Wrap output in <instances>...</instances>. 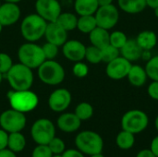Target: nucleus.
I'll use <instances>...</instances> for the list:
<instances>
[{
    "mask_svg": "<svg viewBox=\"0 0 158 157\" xmlns=\"http://www.w3.org/2000/svg\"><path fill=\"white\" fill-rule=\"evenodd\" d=\"M154 10H155V15H156V17L158 19V6L156 8H155Z\"/></svg>",
    "mask_w": 158,
    "mask_h": 157,
    "instance_id": "obj_50",
    "label": "nucleus"
},
{
    "mask_svg": "<svg viewBox=\"0 0 158 157\" xmlns=\"http://www.w3.org/2000/svg\"><path fill=\"white\" fill-rule=\"evenodd\" d=\"M144 68L148 79L158 81V56H152L148 61H146Z\"/></svg>",
    "mask_w": 158,
    "mask_h": 157,
    "instance_id": "obj_31",
    "label": "nucleus"
},
{
    "mask_svg": "<svg viewBox=\"0 0 158 157\" xmlns=\"http://www.w3.org/2000/svg\"><path fill=\"white\" fill-rule=\"evenodd\" d=\"M53 154L48 145L38 144L32 151L31 157H52Z\"/></svg>",
    "mask_w": 158,
    "mask_h": 157,
    "instance_id": "obj_37",
    "label": "nucleus"
},
{
    "mask_svg": "<svg viewBox=\"0 0 158 157\" xmlns=\"http://www.w3.org/2000/svg\"><path fill=\"white\" fill-rule=\"evenodd\" d=\"M42 49H43V52L46 60L55 59L57 56L58 52H59V46L49 42H46L45 43H44L42 45Z\"/></svg>",
    "mask_w": 158,
    "mask_h": 157,
    "instance_id": "obj_33",
    "label": "nucleus"
},
{
    "mask_svg": "<svg viewBox=\"0 0 158 157\" xmlns=\"http://www.w3.org/2000/svg\"><path fill=\"white\" fill-rule=\"evenodd\" d=\"M56 22L61 26L65 31H70L77 29L78 23V17L76 14L71 12H61L58 18L56 19Z\"/></svg>",
    "mask_w": 158,
    "mask_h": 157,
    "instance_id": "obj_25",
    "label": "nucleus"
},
{
    "mask_svg": "<svg viewBox=\"0 0 158 157\" xmlns=\"http://www.w3.org/2000/svg\"><path fill=\"white\" fill-rule=\"evenodd\" d=\"M7 141H8V133L0 129V151L7 148Z\"/></svg>",
    "mask_w": 158,
    "mask_h": 157,
    "instance_id": "obj_39",
    "label": "nucleus"
},
{
    "mask_svg": "<svg viewBox=\"0 0 158 157\" xmlns=\"http://www.w3.org/2000/svg\"><path fill=\"white\" fill-rule=\"evenodd\" d=\"M31 135L37 144L47 145L56 137V127L48 118H39L31 126Z\"/></svg>",
    "mask_w": 158,
    "mask_h": 157,
    "instance_id": "obj_8",
    "label": "nucleus"
},
{
    "mask_svg": "<svg viewBox=\"0 0 158 157\" xmlns=\"http://www.w3.org/2000/svg\"><path fill=\"white\" fill-rule=\"evenodd\" d=\"M114 0H97L99 6H107V5H111L113 4Z\"/></svg>",
    "mask_w": 158,
    "mask_h": 157,
    "instance_id": "obj_46",
    "label": "nucleus"
},
{
    "mask_svg": "<svg viewBox=\"0 0 158 157\" xmlns=\"http://www.w3.org/2000/svg\"><path fill=\"white\" fill-rule=\"evenodd\" d=\"M136 157H156L153 152L150 150V149H143V150H141L138 154Z\"/></svg>",
    "mask_w": 158,
    "mask_h": 157,
    "instance_id": "obj_42",
    "label": "nucleus"
},
{
    "mask_svg": "<svg viewBox=\"0 0 158 157\" xmlns=\"http://www.w3.org/2000/svg\"><path fill=\"white\" fill-rule=\"evenodd\" d=\"M84 59H86L87 62L94 64V65L99 64L100 62H102L101 49L96 46H94L92 44L90 46H86Z\"/></svg>",
    "mask_w": 158,
    "mask_h": 157,
    "instance_id": "obj_29",
    "label": "nucleus"
},
{
    "mask_svg": "<svg viewBox=\"0 0 158 157\" xmlns=\"http://www.w3.org/2000/svg\"><path fill=\"white\" fill-rule=\"evenodd\" d=\"M152 57V55H151V51L149 50H143V53H142V57L143 60L145 61H148L150 58Z\"/></svg>",
    "mask_w": 158,
    "mask_h": 157,
    "instance_id": "obj_44",
    "label": "nucleus"
},
{
    "mask_svg": "<svg viewBox=\"0 0 158 157\" xmlns=\"http://www.w3.org/2000/svg\"><path fill=\"white\" fill-rule=\"evenodd\" d=\"M52 157H62V155H53Z\"/></svg>",
    "mask_w": 158,
    "mask_h": 157,
    "instance_id": "obj_52",
    "label": "nucleus"
},
{
    "mask_svg": "<svg viewBox=\"0 0 158 157\" xmlns=\"http://www.w3.org/2000/svg\"><path fill=\"white\" fill-rule=\"evenodd\" d=\"M0 157H17V155L16 153L12 152L8 148H6L0 151Z\"/></svg>",
    "mask_w": 158,
    "mask_h": 157,
    "instance_id": "obj_43",
    "label": "nucleus"
},
{
    "mask_svg": "<svg viewBox=\"0 0 158 157\" xmlns=\"http://www.w3.org/2000/svg\"><path fill=\"white\" fill-rule=\"evenodd\" d=\"M99 7L97 0H75L74 9L79 16L94 15Z\"/></svg>",
    "mask_w": 158,
    "mask_h": 157,
    "instance_id": "obj_23",
    "label": "nucleus"
},
{
    "mask_svg": "<svg viewBox=\"0 0 158 157\" xmlns=\"http://www.w3.org/2000/svg\"><path fill=\"white\" fill-rule=\"evenodd\" d=\"M46 42L52 43L57 46H62L68 41V31L59 26L56 21L48 22L44 33Z\"/></svg>",
    "mask_w": 158,
    "mask_h": 157,
    "instance_id": "obj_16",
    "label": "nucleus"
},
{
    "mask_svg": "<svg viewBox=\"0 0 158 157\" xmlns=\"http://www.w3.org/2000/svg\"><path fill=\"white\" fill-rule=\"evenodd\" d=\"M110 32L101 27H96L89 33V40L92 45L96 46L100 49L109 44Z\"/></svg>",
    "mask_w": 158,
    "mask_h": 157,
    "instance_id": "obj_20",
    "label": "nucleus"
},
{
    "mask_svg": "<svg viewBox=\"0 0 158 157\" xmlns=\"http://www.w3.org/2000/svg\"><path fill=\"white\" fill-rule=\"evenodd\" d=\"M39 80L46 85L56 86L61 84L66 77V72L63 66L57 61L45 60L38 68Z\"/></svg>",
    "mask_w": 158,
    "mask_h": 157,
    "instance_id": "obj_5",
    "label": "nucleus"
},
{
    "mask_svg": "<svg viewBox=\"0 0 158 157\" xmlns=\"http://www.w3.org/2000/svg\"><path fill=\"white\" fill-rule=\"evenodd\" d=\"M75 145L83 155H93L103 152L104 141L99 133L93 130H83L76 136Z\"/></svg>",
    "mask_w": 158,
    "mask_h": 157,
    "instance_id": "obj_4",
    "label": "nucleus"
},
{
    "mask_svg": "<svg viewBox=\"0 0 158 157\" xmlns=\"http://www.w3.org/2000/svg\"><path fill=\"white\" fill-rule=\"evenodd\" d=\"M62 157H85L84 155L78 149H69L65 150L62 154Z\"/></svg>",
    "mask_w": 158,
    "mask_h": 157,
    "instance_id": "obj_40",
    "label": "nucleus"
},
{
    "mask_svg": "<svg viewBox=\"0 0 158 157\" xmlns=\"http://www.w3.org/2000/svg\"><path fill=\"white\" fill-rule=\"evenodd\" d=\"M155 128H156V131L158 132V115L157 117L156 118V119H155Z\"/></svg>",
    "mask_w": 158,
    "mask_h": 157,
    "instance_id": "obj_48",
    "label": "nucleus"
},
{
    "mask_svg": "<svg viewBox=\"0 0 158 157\" xmlns=\"http://www.w3.org/2000/svg\"><path fill=\"white\" fill-rule=\"evenodd\" d=\"M101 54H102V62L107 64L120 56V50L109 43L101 49Z\"/></svg>",
    "mask_w": 158,
    "mask_h": 157,
    "instance_id": "obj_30",
    "label": "nucleus"
},
{
    "mask_svg": "<svg viewBox=\"0 0 158 157\" xmlns=\"http://www.w3.org/2000/svg\"><path fill=\"white\" fill-rule=\"evenodd\" d=\"M34 7L35 12L47 22L56 21L62 12L58 0H36Z\"/></svg>",
    "mask_w": 158,
    "mask_h": 157,
    "instance_id": "obj_11",
    "label": "nucleus"
},
{
    "mask_svg": "<svg viewBox=\"0 0 158 157\" xmlns=\"http://www.w3.org/2000/svg\"><path fill=\"white\" fill-rule=\"evenodd\" d=\"M18 58L19 63L31 69L38 68L46 60L42 46L31 42H27L19 46Z\"/></svg>",
    "mask_w": 158,
    "mask_h": 157,
    "instance_id": "obj_6",
    "label": "nucleus"
},
{
    "mask_svg": "<svg viewBox=\"0 0 158 157\" xmlns=\"http://www.w3.org/2000/svg\"><path fill=\"white\" fill-rule=\"evenodd\" d=\"M86 46L78 40H68L62 45L63 56L71 62L82 61L85 56Z\"/></svg>",
    "mask_w": 158,
    "mask_h": 157,
    "instance_id": "obj_14",
    "label": "nucleus"
},
{
    "mask_svg": "<svg viewBox=\"0 0 158 157\" xmlns=\"http://www.w3.org/2000/svg\"><path fill=\"white\" fill-rule=\"evenodd\" d=\"M131 66V62L119 56L118 57L106 64V74L111 80L119 81L127 78Z\"/></svg>",
    "mask_w": 158,
    "mask_h": 157,
    "instance_id": "obj_13",
    "label": "nucleus"
},
{
    "mask_svg": "<svg viewBox=\"0 0 158 157\" xmlns=\"http://www.w3.org/2000/svg\"><path fill=\"white\" fill-rule=\"evenodd\" d=\"M118 7L128 14H138L143 12L147 5L146 0H118Z\"/></svg>",
    "mask_w": 158,
    "mask_h": 157,
    "instance_id": "obj_22",
    "label": "nucleus"
},
{
    "mask_svg": "<svg viewBox=\"0 0 158 157\" xmlns=\"http://www.w3.org/2000/svg\"><path fill=\"white\" fill-rule=\"evenodd\" d=\"M47 23L37 13L29 14L20 23V33L27 42L35 43L44 37Z\"/></svg>",
    "mask_w": 158,
    "mask_h": 157,
    "instance_id": "obj_1",
    "label": "nucleus"
},
{
    "mask_svg": "<svg viewBox=\"0 0 158 157\" xmlns=\"http://www.w3.org/2000/svg\"><path fill=\"white\" fill-rule=\"evenodd\" d=\"M6 97L11 108L24 114L34 110L39 104L38 95L31 90H10Z\"/></svg>",
    "mask_w": 158,
    "mask_h": 157,
    "instance_id": "obj_3",
    "label": "nucleus"
},
{
    "mask_svg": "<svg viewBox=\"0 0 158 157\" xmlns=\"http://www.w3.org/2000/svg\"><path fill=\"white\" fill-rule=\"evenodd\" d=\"M71 93L68 89L58 88L50 93L47 103L52 111L61 113L69 108L71 104Z\"/></svg>",
    "mask_w": 158,
    "mask_h": 157,
    "instance_id": "obj_12",
    "label": "nucleus"
},
{
    "mask_svg": "<svg viewBox=\"0 0 158 157\" xmlns=\"http://www.w3.org/2000/svg\"><path fill=\"white\" fill-rule=\"evenodd\" d=\"M6 75L8 84L12 90H30L33 84L34 77L32 69L21 63L13 64Z\"/></svg>",
    "mask_w": 158,
    "mask_h": 157,
    "instance_id": "obj_2",
    "label": "nucleus"
},
{
    "mask_svg": "<svg viewBox=\"0 0 158 157\" xmlns=\"http://www.w3.org/2000/svg\"><path fill=\"white\" fill-rule=\"evenodd\" d=\"M94 17L98 27L109 31L118 24L119 20V11L115 5L111 4L99 6Z\"/></svg>",
    "mask_w": 158,
    "mask_h": 157,
    "instance_id": "obj_10",
    "label": "nucleus"
},
{
    "mask_svg": "<svg viewBox=\"0 0 158 157\" xmlns=\"http://www.w3.org/2000/svg\"><path fill=\"white\" fill-rule=\"evenodd\" d=\"M129 82L134 87L143 86L148 79L145 68L141 65H132L127 76Z\"/></svg>",
    "mask_w": 158,
    "mask_h": 157,
    "instance_id": "obj_19",
    "label": "nucleus"
},
{
    "mask_svg": "<svg viewBox=\"0 0 158 157\" xmlns=\"http://www.w3.org/2000/svg\"><path fill=\"white\" fill-rule=\"evenodd\" d=\"M26 147V139L21 131L8 133L7 148L14 153L22 152Z\"/></svg>",
    "mask_w": 158,
    "mask_h": 157,
    "instance_id": "obj_24",
    "label": "nucleus"
},
{
    "mask_svg": "<svg viewBox=\"0 0 158 157\" xmlns=\"http://www.w3.org/2000/svg\"><path fill=\"white\" fill-rule=\"evenodd\" d=\"M53 155H62L66 150V145L63 140L57 137H54L47 144Z\"/></svg>",
    "mask_w": 158,
    "mask_h": 157,
    "instance_id": "obj_34",
    "label": "nucleus"
},
{
    "mask_svg": "<svg viewBox=\"0 0 158 157\" xmlns=\"http://www.w3.org/2000/svg\"><path fill=\"white\" fill-rule=\"evenodd\" d=\"M1 5H2V3H1V1H0V6H1Z\"/></svg>",
    "mask_w": 158,
    "mask_h": 157,
    "instance_id": "obj_54",
    "label": "nucleus"
},
{
    "mask_svg": "<svg viewBox=\"0 0 158 157\" xmlns=\"http://www.w3.org/2000/svg\"><path fill=\"white\" fill-rule=\"evenodd\" d=\"M2 31H3V26H2V25H1V23H0V34H1Z\"/></svg>",
    "mask_w": 158,
    "mask_h": 157,
    "instance_id": "obj_53",
    "label": "nucleus"
},
{
    "mask_svg": "<svg viewBox=\"0 0 158 157\" xmlns=\"http://www.w3.org/2000/svg\"><path fill=\"white\" fill-rule=\"evenodd\" d=\"M146 5L147 6L155 9L158 6V0H146Z\"/></svg>",
    "mask_w": 158,
    "mask_h": 157,
    "instance_id": "obj_45",
    "label": "nucleus"
},
{
    "mask_svg": "<svg viewBox=\"0 0 158 157\" xmlns=\"http://www.w3.org/2000/svg\"><path fill=\"white\" fill-rule=\"evenodd\" d=\"M150 150L156 156L158 157V135L152 140L150 144Z\"/></svg>",
    "mask_w": 158,
    "mask_h": 157,
    "instance_id": "obj_41",
    "label": "nucleus"
},
{
    "mask_svg": "<svg viewBox=\"0 0 158 157\" xmlns=\"http://www.w3.org/2000/svg\"><path fill=\"white\" fill-rule=\"evenodd\" d=\"M147 93L149 97L153 100L158 101V81H152V82L149 84L147 88Z\"/></svg>",
    "mask_w": 158,
    "mask_h": 157,
    "instance_id": "obj_38",
    "label": "nucleus"
},
{
    "mask_svg": "<svg viewBox=\"0 0 158 157\" xmlns=\"http://www.w3.org/2000/svg\"><path fill=\"white\" fill-rule=\"evenodd\" d=\"M97 27L96 19L94 15H87V16H80L78 18L77 29L85 34H89L94 29Z\"/></svg>",
    "mask_w": 158,
    "mask_h": 157,
    "instance_id": "obj_27",
    "label": "nucleus"
},
{
    "mask_svg": "<svg viewBox=\"0 0 158 157\" xmlns=\"http://www.w3.org/2000/svg\"><path fill=\"white\" fill-rule=\"evenodd\" d=\"M137 43L143 50H153L157 44V35L155 31L150 30H145L137 35L135 38Z\"/></svg>",
    "mask_w": 158,
    "mask_h": 157,
    "instance_id": "obj_21",
    "label": "nucleus"
},
{
    "mask_svg": "<svg viewBox=\"0 0 158 157\" xmlns=\"http://www.w3.org/2000/svg\"><path fill=\"white\" fill-rule=\"evenodd\" d=\"M12 66L13 61L10 56L6 53H0V72L2 74H6Z\"/></svg>",
    "mask_w": 158,
    "mask_h": 157,
    "instance_id": "obj_36",
    "label": "nucleus"
},
{
    "mask_svg": "<svg viewBox=\"0 0 158 157\" xmlns=\"http://www.w3.org/2000/svg\"><path fill=\"white\" fill-rule=\"evenodd\" d=\"M149 125L148 115L140 109H131L127 111L121 118V128L124 130L133 134H139L144 131Z\"/></svg>",
    "mask_w": 158,
    "mask_h": 157,
    "instance_id": "obj_7",
    "label": "nucleus"
},
{
    "mask_svg": "<svg viewBox=\"0 0 158 157\" xmlns=\"http://www.w3.org/2000/svg\"><path fill=\"white\" fill-rule=\"evenodd\" d=\"M5 2H7V3H14V4H19V2H21L22 0H4Z\"/></svg>",
    "mask_w": 158,
    "mask_h": 157,
    "instance_id": "obj_47",
    "label": "nucleus"
},
{
    "mask_svg": "<svg viewBox=\"0 0 158 157\" xmlns=\"http://www.w3.org/2000/svg\"><path fill=\"white\" fill-rule=\"evenodd\" d=\"M3 75H4V74H2V73L0 72V84H1V82H2V81H3Z\"/></svg>",
    "mask_w": 158,
    "mask_h": 157,
    "instance_id": "obj_51",
    "label": "nucleus"
},
{
    "mask_svg": "<svg viewBox=\"0 0 158 157\" xmlns=\"http://www.w3.org/2000/svg\"><path fill=\"white\" fill-rule=\"evenodd\" d=\"M58 129L66 133H72L77 131L81 125V120L75 115V113H62L56 120Z\"/></svg>",
    "mask_w": 158,
    "mask_h": 157,
    "instance_id": "obj_17",
    "label": "nucleus"
},
{
    "mask_svg": "<svg viewBox=\"0 0 158 157\" xmlns=\"http://www.w3.org/2000/svg\"><path fill=\"white\" fill-rule=\"evenodd\" d=\"M74 113L81 121H85L94 116V107L90 103L81 102L76 106Z\"/></svg>",
    "mask_w": 158,
    "mask_h": 157,
    "instance_id": "obj_28",
    "label": "nucleus"
},
{
    "mask_svg": "<svg viewBox=\"0 0 158 157\" xmlns=\"http://www.w3.org/2000/svg\"><path fill=\"white\" fill-rule=\"evenodd\" d=\"M72 73L77 78H85L89 74V67L82 61L75 62L72 68Z\"/></svg>",
    "mask_w": 158,
    "mask_h": 157,
    "instance_id": "obj_35",
    "label": "nucleus"
},
{
    "mask_svg": "<svg viewBox=\"0 0 158 157\" xmlns=\"http://www.w3.org/2000/svg\"><path fill=\"white\" fill-rule=\"evenodd\" d=\"M21 11L18 4L5 2L0 6V23L3 27L12 26L20 19Z\"/></svg>",
    "mask_w": 158,
    "mask_h": 157,
    "instance_id": "obj_15",
    "label": "nucleus"
},
{
    "mask_svg": "<svg viewBox=\"0 0 158 157\" xmlns=\"http://www.w3.org/2000/svg\"><path fill=\"white\" fill-rule=\"evenodd\" d=\"M142 53L143 49L139 46L135 39H128L126 43L120 48V56L130 62L141 59Z\"/></svg>",
    "mask_w": 158,
    "mask_h": 157,
    "instance_id": "obj_18",
    "label": "nucleus"
},
{
    "mask_svg": "<svg viewBox=\"0 0 158 157\" xmlns=\"http://www.w3.org/2000/svg\"><path fill=\"white\" fill-rule=\"evenodd\" d=\"M25 114L13 108L3 111L0 115V127L7 133L21 131L26 127Z\"/></svg>",
    "mask_w": 158,
    "mask_h": 157,
    "instance_id": "obj_9",
    "label": "nucleus"
},
{
    "mask_svg": "<svg viewBox=\"0 0 158 157\" xmlns=\"http://www.w3.org/2000/svg\"><path fill=\"white\" fill-rule=\"evenodd\" d=\"M128 41L127 35L121 31H114L110 33V38H109V43L118 49L120 50V48L126 43Z\"/></svg>",
    "mask_w": 158,
    "mask_h": 157,
    "instance_id": "obj_32",
    "label": "nucleus"
},
{
    "mask_svg": "<svg viewBox=\"0 0 158 157\" xmlns=\"http://www.w3.org/2000/svg\"><path fill=\"white\" fill-rule=\"evenodd\" d=\"M116 144L121 150H130L135 144V134L122 130L116 137Z\"/></svg>",
    "mask_w": 158,
    "mask_h": 157,
    "instance_id": "obj_26",
    "label": "nucleus"
},
{
    "mask_svg": "<svg viewBox=\"0 0 158 157\" xmlns=\"http://www.w3.org/2000/svg\"><path fill=\"white\" fill-rule=\"evenodd\" d=\"M90 157H105V155H102V153H101V154H96V155H90Z\"/></svg>",
    "mask_w": 158,
    "mask_h": 157,
    "instance_id": "obj_49",
    "label": "nucleus"
}]
</instances>
